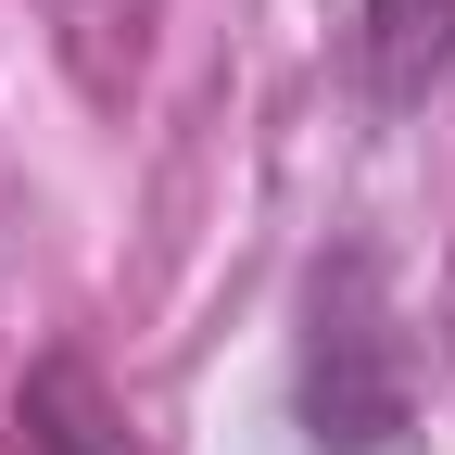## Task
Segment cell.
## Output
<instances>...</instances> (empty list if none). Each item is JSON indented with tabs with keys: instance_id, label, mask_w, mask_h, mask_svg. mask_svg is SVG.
Masks as SVG:
<instances>
[{
	"instance_id": "cell-1",
	"label": "cell",
	"mask_w": 455,
	"mask_h": 455,
	"mask_svg": "<svg viewBox=\"0 0 455 455\" xmlns=\"http://www.w3.org/2000/svg\"><path fill=\"white\" fill-rule=\"evenodd\" d=\"M304 430L329 455H379L405 430V329L367 253L316 266V316H304Z\"/></svg>"
},
{
	"instance_id": "cell-2",
	"label": "cell",
	"mask_w": 455,
	"mask_h": 455,
	"mask_svg": "<svg viewBox=\"0 0 455 455\" xmlns=\"http://www.w3.org/2000/svg\"><path fill=\"white\" fill-rule=\"evenodd\" d=\"M455 64V0H367V89L379 101H430Z\"/></svg>"
},
{
	"instance_id": "cell-3",
	"label": "cell",
	"mask_w": 455,
	"mask_h": 455,
	"mask_svg": "<svg viewBox=\"0 0 455 455\" xmlns=\"http://www.w3.org/2000/svg\"><path fill=\"white\" fill-rule=\"evenodd\" d=\"M26 430H38V455H140L127 418L89 392V367H38L26 379Z\"/></svg>"
}]
</instances>
